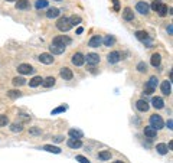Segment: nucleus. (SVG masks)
I'll return each mask as SVG.
<instances>
[{"instance_id": "obj_11", "label": "nucleus", "mask_w": 173, "mask_h": 163, "mask_svg": "<svg viewBox=\"0 0 173 163\" xmlns=\"http://www.w3.org/2000/svg\"><path fill=\"white\" fill-rule=\"evenodd\" d=\"M49 51H51V54L52 55H61L65 52V46L62 45H58V44H52L49 46Z\"/></svg>"}, {"instance_id": "obj_2", "label": "nucleus", "mask_w": 173, "mask_h": 163, "mask_svg": "<svg viewBox=\"0 0 173 163\" xmlns=\"http://www.w3.org/2000/svg\"><path fill=\"white\" fill-rule=\"evenodd\" d=\"M56 27L59 29L61 32H68L71 27H72V25H71L69 19L68 17H61L59 20L56 22Z\"/></svg>"}, {"instance_id": "obj_1", "label": "nucleus", "mask_w": 173, "mask_h": 163, "mask_svg": "<svg viewBox=\"0 0 173 163\" xmlns=\"http://www.w3.org/2000/svg\"><path fill=\"white\" fill-rule=\"evenodd\" d=\"M150 126L153 129H156V130H160V129L164 127V121L159 114H153L150 115Z\"/></svg>"}, {"instance_id": "obj_47", "label": "nucleus", "mask_w": 173, "mask_h": 163, "mask_svg": "<svg viewBox=\"0 0 173 163\" xmlns=\"http://www.w3.org/2000/svg\"><path fill=\"white\" fill-rule=\"evenodd\" d=\"M168 32H169V35H172V33H173V26H172V25H169V26H168Z\"/></svg>"}, {"instance_id": "obj_51", "label": "nucleus", "mask_w": 173, "mask_h": 163, "mask_svg": "<svg viewBox=\"0 0 173 163\" xmlns=\"http://www.w3.org/2000/svg\"><path fill=\"white\" fill-rule=\"evenodd\" d=\"M55 2H61V0H55Z\"/></svg>"}, {"instance_id": "obj_31", "label": "nucleus", "mask_w": 173, "mask_h": 163, "mask_svg": "<svg viewBox=\"0 0 173 163\" xmlns=\"http://www.w3.org/2000/svg\"><path fill=\"white\" fill-rule=\"evenodd\" d=\"M43 149L46 150V152H51V153H55V154H59L61 153V149L56 146H52V144H46V146H43Z\"/></svg>"}, {"instance_id": "obj_8", "label": "nucleus", "mask_w": 173, "mask_h": 163, "mask_svg": "<svg viewBox=\"0 0 173 163\" xmlns=\"http://www.w3.org/2000/svg\"><path fill=\"white\" fill-rule=\"evenodd\" d=\"M39 62H42V64H45V65H51V64H54V55L52 54H41L38 56Z\"/></svg>"}, {"instance_id": "obj_12", "label": "nucleus", "mask_w": 173, "mask_h": 163, "mask_svg": "<svg viewBox=\"0 0 173 163\" xmlns=\"http://www.w3.org/2000/svg\"><path fill=\"white\" fill-rule=\"evenodd\" d=\"M59 75L62 76V78H64L65 81H69V80H72V76H74V74H72V71H71L69 68H66V66H64V68H61Z\"/></svg>"}, {"instance_id": "obj_45", "label": "nucleus", "mask_w": 173, "mask_h": 163, "mask_svg": "<svg viewBox=\"0 0 173 163\" xmlns=\"http://www.w3.org/2000/svg\"><path fill=\"white\" fill-rule=\"evenodd\" d=\"M172 126H173V121H172V120H169V121H168V129H169V130H172V129H173Z\"/></svg>"}, {"instance_id": "obj_4", "label": "nucleus", "mask_w": 173, "mask_h": 163, "mask_svg": "<svg viewBox=\"0 0 173 163\" xmlns=\"http://www.w3.org/2000/svg\"><path fill=\"white\" fill-rule=\"evenodd\" d=\"M71 42H72V39L69 38V36H66V35H61V36H56V38H54V42L52 44H58V45H62V46H68V45H71Z\"/></svg>"}, {"instance_id": "obj_26", "label": "nucleus", "mask_w": 173, "mask_h": 163, "mask_svg": "<svg viewBox=\"0 0 173 163\" xmlns=\"http://www.w3.org/2000/svg\"><path fill=\"white\" fill-rule=\"evenodd\" d=\"M42 81H43V78H42V76H33L32 80L29 81V85H30L32 88L39 87V85L42 84Z\"/></svg>"}, {"instance_id": "obj_44", "label": "nucleus", "mask_w": 173, "mask_h": 163, "mask_svg": "<svg viewBox=\"0 0 173 163\" xmlns=\"http://www.w3.org/2000/svg\"><path fill=\"white\" fill-rule=\"evenodd\" d=\"M113 3H114V10H115V12H118V10H120V5H118V0H113Z\"/></svg>"}, {"instance_id": "obj_15", "label": "nucleus", "mask_w": 173, "mask_h": 163, "mask_svg": "<svg viewBox=\"0 0 173 163\" xmlns=\"http://www.w3.org/2000/svg\"><path fill=\"white\" fill-rule=\"evenodd\" d=\"M101 44H103V38H101V36H98V35H95V36H92V38L90 39L88 46H91V48H98Z\"/></svg>"}, {"instance_id": "obj_39", "label": "nucleus", "mask_w": 173, "mask_h": 163, "mask_svg": "<svg viewBox=\"0 0 173 163\" xmlns=\"http://www.w3.org/2000/svg\"><path fill=\"white\" fill-rule=\"evenodd\" d=\"M66 105H61V107H58V108H55L54 111H52V114H58V113H64V111H66Z\"/></svg>"}, {"instance_id": "obj_6", "label": "nucleus", "mask_w": 173, "mask_h": 163, "mask_svg": "<svg viewBox=\"0 0 173 163\" xmlns=\"http://www.w3.org/2000/svg\"><path fill=\"white\" fill-rule=\"evenodd\" d=\"M136 10L139 12L140 15H149L150 6H149V3H146V2H139V3L136 5Z\"/></svg>"}, {"instance_id": "obj_32", "label": "nucleus", "mask_w": 173, "mask_h": 163, "mask_svg": "<svg viewBox=\"0 0 173 163\" xmlns=\"http://www.w3.org/2000/svg\"><path fill=\"white\" fill-rule=\"evenodd\" d=\"M147 87H150V88H154L156 90V87L159 85V80H157L156 76H150V80L147 81V84H146Z\"/></svg>"}, {"instance_id": "obj_48", "label": "nucleus", "mask_w": 173, "mask_h": 163, "mask_svg": "<svg viewBox=\"0 0 173 163\" xmlns=\"http://www.w3.org/2000/svg\"><path fill=\"white\" fill-rule=\"evenodd\" d=\"M82 32H84V29H82V27H78V29H76V33H78V35H81Z\"/></svg>"}, {"instance_id": "obj_20", "label": "nucleus", "mask_w": 173, "mask_h": 163, "mask_svg": "<svg viewBox=\"0 0 173 163\" xmlns=\"http://www.w3.org/2000/svg\"><path fill=\"white\" fill-rule=\"evenodd\" d=\"M59 9H56V7H49L48 12H46V17H49V19H55V17L59 16Z\"/></svg>"}, {"instance_id": "obj_46", "label": "nucleus", "mask_w": 173, "mask_h": 163, "mask_svg": "<svg viewBox=\"0 0 173 163\" xmlns=\"http://www.w3.org/2000/svg\"><path fill=\"white\" fill-rule=\"evenodd\" d=\"M62 140H64V139H62L61 136H56V137L54 139V141H56V143H59V141H62Z\"/></svg>"}, {"instance_id": "obj_23", "label": "nucleus", "mask_w": 173, "mask_h": 163, "mask_svg": "<svg viewBox=\"0 0 173 163\" xmlns=\"http://www.w3.org/2000/svg\"><path fill=\"white\" fill-rule=\"evenodd\" d=\"M156 150H157V153H159V154H168L169 147H168V144H166V143H159V144L156 146Z\"/></svg>"}, {"instance_id": "obj_21", "label": "nucleus", "mask_w": 173, "mask_h": 163, "mask_svg": "<svg viewBox=\"0 0 173 163\" xmlns=\"http://www.w3.org/2000/svg\"><path fill=\"white\" fill-rule=\"evenodd\" d=\"M29 0H16V9L19 10H26L29 9Z\"/></svg>"}, {"instance_id": "obj_37", "label": "nucleus", "mask_w": 173, "mask_h": 163, "mask_svg": "<svg viewBox=\"0 0 173 163\" xmlns=\"http://www.w3.org/2000/svg\"><path fill=\"white\" fill-rule=\"evenodd\" d=\"M7 124H9V119L5 114H0V127H5Z\"/></svg>"}, {"instance_id": "obj_42", "label": "nucleus", "mask_w": 173, "mask_h": 163, "mask_svg": "<svg viewBox=\"0 0 173 163\" xmlns=\"http://www.w3.org/2000/svg\"><path fill=\"white\" fill-rule=\"evenodd\" d=\"M76 160H78V162H81V163H91L86 158H84V156H76Z\"/></svg>"}, {"instance_id": "obj_50", "label": "nucleus", "mask_w": 173, "mask_h": 163, "mask_svg": "<svg viewBox=\"0 0 173 163\" xmlns=\"http://www.w3.org/2000/svg\"><path fill=\"white\" fill-rule=\"evenodd\" d=\"M6 2H16V0H6Z\"/></svg>"}, {"instance_id": "obj_36", "label": "nucleus", "mask_w": 173, "mask_h": 163, "mask_svg": "<svg viewBox=\"0 0 173 163\" xmlns=\"http://www.w3.org/2000/svg\"><path fill=\"white\" fill-rule=\"evenodd\" d=\"M68 19H69V22H71V25H72V26H76V25H79V23L82 22L81 17L75 16V15H74V16H71V17H68Z\"/></svg>"}, {"instance_id": "obj_13", "label": "nucleus", "mask_w": 173, "mask_h": 163, "mask_svg": "<svg viewBox=\"0 0 173 163\" xmlns=\"http://www.w3.org/2000/svg\"><path fill=\"white\" fill-rule=\"evenodd\" d=\"M136 107H137L139 111H141V113H146L147 110L150 108V104L147 103L146 100H139V101L136 103Z\"/></svg>"}, {"instance_id": "obj_34", "label": "nucleus", "mask_w": 173, "mask_h": 163, "mask_svg": "<svg viewBox=\"0 0 173 163\" xmlns=\"http://www.w3.org/2000/svg\"><path fill=\"white\" fill-rule=\"evenodd\" d=\"M7 95H9V98H12V100H15V98L22 97V93L19 91V90H10V91L7 93Z\"/></svg>"}, {"instance_id": "obj_25", "label": "nucleus", "mask_w": 173, "mask_h": 163, "mask_svg": "<svg viewBox=\"0 0 173 163\" xmlns=\"http://www.w3.org/2000/svg\"><path fill=\"white\" fill-rule=\"evenodd\" d=\"M157 15H159V16H162V17H164L166 16V15H168V12H169V7H168V5H160L159 6V7H157Z\"/></svg>"}, {"instance_id": "obj_38", "label": "nucleus", "mask_w": 173, "mask_h": 163, "mask_svg": "<svg viewBox=\"0 0 173 163\" xmlns=\"http://www.w3.org/2000/svg\"><path fill=\"white\" fill-rule=\"evenodd\" d=\"M136 68H137V71H139V72H146V71H147V65L144 64V62H139Z\"/></svg>"}, {"instance_id": "obj_41", "label": "nucleus", "mask_w": 173, "mask_h": 163, "mask_svg": "<svg viewBox=\"0 0 173 163\" xmlns=\"http://www.w3.org/2000/svg\"><path fill=\"white\" fill-rule=\"evenodd\" d=\"M154 93V88H150V87H144V94H146V95H151V94Z\"/></svg>"}, {"instance_id": "obj_10", "label": "nucleus", "mask_w": 173, "mask_h": 163, "mask_svg": "<svg viewBox=\"0 0 173 163\" xmlns=\"http://www.w3.org/2000/svg\"><path fill=\"white\" fill-rule=\"evenodd\" d=\"M120 59H121V54H120L118 51H113V52H110L107 56L108 64H117Z\"/></svg>"}, {"instance_id": "obj_19", "label": "nucleus", "mask_w": 173, "mask_h": 163, "mask_svg": "<svg viewBox=\"0 0 173 163\" xmlns=\"http://www.w3.org/2000/svg\"><path fill=\"white\" fill-rule=\"evenodd\" d=\"M81 146H82L81 139H69L68 140V147H71V149H79Z\"/></svg>"}, {"instance_id": "obj_3", "label": "nucleus", "mask_w": 173, "mask_h": 163, "mask_svg": "<svg viewBox=\"0 0 173 163\" xmlns=\"http://www.w3.org/2000/svg\"><path fill=\"white\" fill-rule=\"evenodd\" d=\"M136 38L139 39V41H141L143 44H146L147 48L151 46V39H150V36H149V33L144 32V30H137V32H136Z\"/></svg>"}, {"instance_id": "obj_14", "label": "nucleus", "mask_w": 173, "mask_h": 163, "mask_svg": "<svg viewBox=\"0 0 173 163\" xmlns=\"http://www.w3.org/2000/svg\"><path fill=\"white\" fill-rule=\"evenodd\" d=\"M123 19L127 20V22H133L134 20V12L131 10L130 7H125L123 10Z\"/></svg>"}, {"instance_id": "obj_43", "label": "nucleus", "mask_w": 173, "mask_h": 163, "mask_svg": "<svg viewBox=\"0 0 173 163\" xmlns=\"http://www.w3.org/2000/svg\"><path fill=\"white\" fill-rule=\"evenodd\" d=\"M29 133H30V134H41V130H39V129H35V127H32V129H29Z\"/></svg>"}, {"instance_id": "obj_16", "label": "nucleus", "mask_w": 173, "mask_h": 163, "mask_svg": "<svg viewBox=\"0 0 173 163\" xmlns=\"http://www.w3.org/2000/svg\"><path fill=\"white\" fill-rule=\"evenodd\" d=\"M160 90H162L163 95H170V93H172V84H170V81H163L162 85H160Z\"/></svg>"}, {"instance_id": "obj_28", "label": "nucleus", "mask_w": 173, "mask_h": 163, "mask_svg": "<svg viewBox=\"0 0 173 163\" xmlns=\"http://www.w3.org/2000/svg\"><path fill=\"white\" fill-rule=\"evenodd\" d=\"M98 159L100 160H110L111 159V152L110 150H101L98 153Z\"/></svg>"}, {"instance_id": "obj_9", "label": "nucleus", "mask_w": 173, "mask_h": 163, "mask_svg": "<svg viewBox=\"0 0 173 163\" xmlns=\"http://www.w3.org/2000/svg\"><path fill=\"white\" fill-rule=\"evenodd\" d=\"M72 64L75 66H81L84 65V62H85V58H84V54H81V52H76V54L72 55Z\"/></svg>"}, {"instance_id": "obj_30", "label": "nucleus", "mask_w": 173, "mask_h": 163, "mask_svg": "<svg viewBox=\"0 0 173 163\" xmlns=\"http://www.w3.org/2000/svg\"><path fill=\"white\" fill-rule=\"evenodd\" d=\"M12 84H13L15 87H20V85H25V84H26V80H25L23 76H16V78L12 80Z\"/></svg>"}, {"instance_id": "obj_7", "label": "nucleus", "mask_w": 173, "mask_h": 163, "mask_svg": "<svg viewBox=\"0 0 173 163\" xmlns=\"http://www.w3.org/2000/svg\"><path fill=\"white\" fill-rule=\"evenodd\" d=\"M33 66L29 65V64H20L17 66V72L22 74V75H29V74H33Z\"/></svg>"}, {"instance_id": "obj_24", "label": "nucleus", "mask_w": 173, "mask_h": 163, "mask_svg": "<svg viewBox=\"0 0 173 163\" xmlns=\"http://www.w3.org/2000/svg\"><path fill=\"white\" fill-rule=\"evenodd\" d=\"M160 62H162V56H160V54H153L150 58V64L153 66H159L160 65Z\"/></svg>"}, {"instance_id": "obj_49", "label": "nucleus", "mask_w": 173, "mask_h": 163, "mask_svg": "<svg viewBox=\"0 0 173 163\" xmlns=\"http://www.w3.org/2000/svg\"><path fill=\"white\" fill-rule=\"evenodd\" d=\"M113 163H124L123 160H115V162H113Z\"/></svg>"}, {"instance_id": "obj_35", "label": "nucleus", "mask_w": 173, "mask_h": 163, "mask_svg": "<svg viewBox=\"0 0 173 163\" xmlns=\"http://www.w3.org/2000/svg\"><path fill=\"white\" fill-rule=\"evenodd\" d=\"M10 130L13 131V133H20V131L23 130V126H22L20 123H13V124L10 126Z\"/></svg>"}, {"instance_id": "obj_27", "label": "nucleus", "mask_w": 173, "mask_h": 163, "mask_svg": "<svg viewBox=\"0 0 173 163\" xmlns=\"http://www.w3.org/2000/svg\"><path fill=\"white\" fill-rule=\"evenodd\" d=\"M55 81H56V80H55L54 76H48L46 80H43L42 81V85L45 88H51V87H54L55 85Z\"/></svg>"}, {"instance_id": "obj_40", "label": "nucleus", "mask_w": 173, "mask_h": 163, "mask_svg": "<svg viewBox=\"0 0 173 163\" xmlns=\"http://www.w3.org/2000/svg\"><path fill=\"white\" fill-rule=\"evenodd\" d=\"M162 5V0H153V3H151V9L153 10H157V7Z\"/></svg>"}, {"instance_id": "obj_18", "label": "nucleus", "mask_w": 173, "mask_h": 163, "mask_svg": "<svg viewBox=\"0 0 173 163\" xmlns=\"http://www.w3.org/2000/svg\"><path fill=\"white\" fill-rule=\"evenodd\" d=\"M144 136L149 137V139H154L157 136V130L153 129L151 126H147V127H144Z\"/></svg>"}, {"instance_id": "obj_22", "label": "nucleus", "mask_w": 173, "mask_h": 163, "mask_svg": "<svg viewBox=\"0 0 173 163\" xmlns=\"http://www.w3.org/2000/svg\"><path fill=\"white\" fill-rule=\"evenodd\" d=\"M68 134L71 136V139H82L84 137V133L81 130H76V129H71L68 131Z\"/></svg>"}, {"instance_id": "obj_29", "label": "nucleus", "mask_w": 173, "mask_h": 163, "mask_svg": "<svg viewBox=\"0 0 173 163\" xmlns=\"http://www.w3.org/2000/svg\"><path fill=\"white\" fill-rule=\"evenodd\" d=\"M103 44L105 45V46H113V45L115 44V38H114L113 35H107V36L103 39Z\"/></svg>"}, {"instance_id": "obj_33", "label": "nucleus", "mask_w": 173, "mask_h": 163, "mask_svg": "<svg viewBox=\"0 0 173 163\" xmlns=\"http://www.w3.org/2000/svg\"><path fill=\"white\" fill-rule=\"evenodd\" d=\"M35 7L41 10V9H45V7H48V0H36V3H35Z\"/></svg>"}, {"instance_id": "obj_5", "label": "nucleus", "mask_w": 173, "mask_h": 163, "mask_svg": "<svg viewBox=\"0 0 173 163\" xmlns=\"http://www.w3.org/2000/svg\"><path fill=\"white\" fill-rule=\"evenodd\" d=\"M84 58H85L86 64H88V65H91V66L100 64V56H98V54H94V52H91V54L84 55Z\"/></svg>"}, {"instance_id": "obj_17", "label": "nucleus", "mask_w": 173, "mask_h": 163, "mask_svg": "<svg viewBox=\"0 0 173 163\" xmlns=\"http://www.w3.org/2000/svg\"><path fill=\"white\" fill-rule=\"evenodd\" d=\"M151 105H153L156 110H162L163 107H164V101H163L162 97H153V100H151Z\"/></svg>"}]
</instances>
